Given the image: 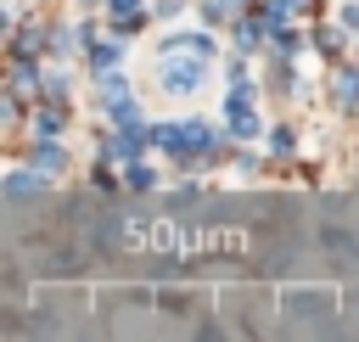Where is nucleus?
<instances>
[{"instance_id":"6e6552de","label":"nucleus","mask_w":359,"mask_h":342,"mask_svg":"<svg viewBox=\"0 0 359 342\" xmlns=\"http://www.w3.org/2000/svg\"><path fill=\"white\" fill-rule=\"evenodd\" d=\"M118 62V45H95V56H90V67H112Z\"/></svg>"},{"instance_id":"f03ea898","label":"nucleus","mask_w":359,"mask_h":342,"mask_svg":"<svg viewBox=\"0 0 359 342\" xmlns=\"http://www.w3.org/2000/svg\"><path fill=\"white\" fill-rule=\"evenodd\" d=\"M224 118H230V135H258V118H252V107H247V95H230L224 101Z\"/></svg>"},{"instance_id":"39448f33","label":"nucleus","mask_w":359,"mask_h":342,"mask_svg":"<svg viewBox=\"0 0 359 342\" xmlns=\"http://www.w3.org/2000/svg\"><path fill=\"white\" fill-rule=\"evenodd\" d=\"M337 101H342V107H359V73H353V67L337 73Z\"/></svg>"},{"instance_id":"423d86ee","label":"nucleus","mask_w":359,"mask_h":342,"mask_svg":"<svg viewBox=\"0 0 359 342\" xmlns=\"http://www.w3.org/2000/svg\"><path fill=\"white\" fill-rule=\"evenodd\" d=\"M62 163H67V157H62V146H56V140H39V151H34V168H50V174H56Z\"/></svg>"},{"instance_id":"f257e3e1","label":"nucleus","mask_w":359,"mask_h":342,"mask_svg":"<svg viewBox=\"0 0 359 342\" xmlns=\"http://www.w3.org/2000/svg\"><path fill=\"white\" fill-rule=\"evenodd\" d=\"M202 78H208V56H191V62L163 56V90H168V95H191Z\"/></svg>"},{"instance_id":"0eeeda50","label":"nucleus","mask_w":359,"mask_h":342,"mask_svg":"<svg viewBox=\"0 0 359 342\" xmlns=\"http://www.w3.org/2000/svg\"><path fill=\"white\" fill-rule=\"evenodd\" d=\"M56 129H62V112H56V107H50V112H39V140H50Z\"/></svg>"},{"instance_id":"9d476101","label":"nucleus","mask_w":359,"mask_h":342,"mask_svg":"<svg viewBox=\"0 0 359 342\" xmlns=\"http://www.w3.org/2000/svg\"><path fill=\"white\" fill-rule=\"evenodd\" d=\"M342 22H348V28H359V0H348V11H342Z\"/></svg>"},{"instance_id":"1a4fd4ad","label":"nucleus","mask_w":359,"mask_h":342,"mask_svg":"<svg viewBox=\"0 0 359 342\" xmlns=\"http://www.w3.org/2000/svg\"><path fill=\"white\" fill-rule=\"evenodd\" d=\"M129 185H135V191H151L157 179H151V168H135V163H129Z\"/></svg>"},{"instance_id":"7ed1b4c3","label":"nucleus","mask_w":359,"mask_h":342,"mask_svg":"<svg viewBox=\"0 0 359 342\" xmlns=\"http://www.w3.org/2000/svg\"><path fill=\"white\" fill-rule=\"evenodd\" d=\"M146 140H151V135H146L140 123H123V135H118V140H112L107 151H112V157H123V163H135V157L146 151Z\"/></svg>"},{"instance_id":"20e7f679","label":"nucleus","mask_w":359,"mask_h":342,"mask_svg":"<svg viewBox=\"0 0 359 342\" xmlns=\"http://www.w3.org/2000/svg\"><path fill=\"white\" fill-rule=\"evenodd\" d=\"M39 174H45V168H39ZM39 174H11V179H6V202H34V196L45 191Z\"/></svg>"}]
</instances>
